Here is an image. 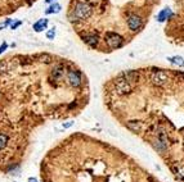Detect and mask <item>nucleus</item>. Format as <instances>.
I'll return each instance as SVG.
<instances>
[{"label":"nucleus","instance_id":"4","mask_svg":"<svg viewBox=\"0 0 184 182\" xmlns=\"http://www.w3.org/2000/svg\"><path fill=\"white\" fill-rule=\"evenodd\" d=\"M167 81V73L165 71H156L153 74H152V82L157 86H161V85H164L165 82Z\"/></svg>","mask_w":184,"mask_h":182},{"label":"nucleus","instance_id":"7","mask_svg":"<svg viewBox=\"0 0 184 182\" xmlns=\"http://www.w3.org/2000/svg\"><path fill=\"white\" fill-rule=\"evenodd\" d=\"M116 89L118 90V92H121V94L129 92L130 91V85H129V82L126 80L120 78V80H117V82H116Z\"/></svg>","mask_w":184,"mask_h":182},{"label":"nucleus","instance_id":"5","mask_svg":"<svg viewBox=\"0 0 184 182\" xmlns=\"http://www.w3.org/2000/svg\"><path fill=\"white\" fill-rule=\"evenodd\" d=\"M127 26L132 31H138L142 27V18L138 16H130L127 19Z\"/></svg>","mask_w":184,"mask_h":182},{"label":"nucleus","instance_id":"13","mask_svg":"<svg viewBox=\"0 0 184 182\" xmlns=\"http://www.w3.org/2000/svg\"><path fill=\"white\" fill-rule=\"evenodd\" d=\"M61 10V5L59 4H53L48 10H47V14H50V13H58Z\"/></svg>","mask_w":184,"mask_h":182},{"label":"nucleus","instance_id":"16","mask_svg":"<svg viewBox=\"0 0 184 182\" xmlns=\"http://www.w3.org/2000/svg\"><path fill=\"white\" fill-rule=\"evenodd\" d=\"M41 58H42V60H44L45 63H50V62H52V58H50L49 55H47V54H45V55H42Z\"/></svg>","mask_w":184,"mask_h":182},{"label":"nucleus","instance_id":"11","mask_svg":"<svg viewBox=\"0 0 184 182\" xmlns=\"http://www.w3.org/2000/svg\"><path fill=\"white\" fill-rule=\"evenodd\" d=\"M47 25H48V21H47V19H40L39 22H36V23L34 25V30H35L36 32H40L41 30H44V28L47 27Z\"/></svg>","mask_w":184,"mask_h":182},{"label":"nucleus","instance_id":"10","mask_svg":"<svg viewBox=\"0 0 184 182\" xmlns=\"http://www.w3.org/2000/svg\"><path fill=\"white\" fill-rule=\"evenodd\" d=\"M170 16H171L170 9L165 8L164 10H161V12L158 13V17H157V19H158V22H164V21H165V19H167Z\"/></svg>","mask_w":184,"mask_h":182},{"label":"nucleus","instance_id":"15","mask_svg":"<svg viewBox=\"0 0 184 182\" xmlns=\"http://www.w3.org/2000/svg\"><path fill=\"white\" fill-rule=\"evenodd\" d=\"M54 36H56V32H54V30L48 31V34H47V37L48 39H54Z\"/></svg>","mask_w":184,"mask_h":182},{"label":"nucleus","instance_id":"19","mask_svg":"<svg viewBox=\"0 0 184 182\" xmlns=\"http://www.w3.org/2000/svg\"><path fill=\"white\" fill-rule=\"evenodd\" d=\"M72 126V122H68V123H66V124H63V127L64 128H67V127H71Z\"/></svg>","mask_w":184,"mask_h":182},{"label":"nucleus","instance_id":"2","mask_svg":"<svg viewBox=\"0 0 184 182\" xmlns=\"http://www.w3.org/2000/svg\"><path fill=\"white\" fill-rule=\"evenodd\" d=\"M122 37L120 35L115 34V32H107L106 34V42L107 45L112 48V49H116V48H120L122 45Z\"/></svg>","mask_w":184,"mask_h":182},{"label":"nucleus","instance_id":"8","mask_svg":"<svg viewBox=\"0 0 184 182\" xmlns=\"http://www.w3.org/2000/svg\"><path fill=\"white\" fill-rule=\"evenodd\" d=\"M82 40H84L85 44H88L92 48H95L97 45H98V37H97L95 35H85L82 37Z\"/></svg>","mask_w":184,"mask_h":182},{"label":"nucleus","instance_id":"3","mask_svg":"<svg viewBox=\"0 0 184 182\" xmlns=\"http://www.w3.org/2000/svg\"><path fill=\"white\" fill-rule=\"evenodd\" d=\"M67 80L70 82L71 86L73 87H79L81 85V76H80V72L79 71H75V69H70L67 72Z\"/></svg>","mask_w":184,"mask_h":182},{"label":"nucleus","instance_id":"17","mask_svg":"<svg viewBox=\"0 0 184 182\" xmlns=\"http://www.w3.org/2000/svg\"><path fill=\"white\" fill-rule=\"evenodd\" d=\"M7 46H8V45L5 44V42H4V44H3L2 46H0V54H2V53H3V51H4L5 49H7Z\"/></svg>","mask_w":184,"mask_h":182},{"label":"nucleus","instance_id":"9","mask_svg":"<svg viewBox=\"0 0 184 182\" xmlns=\"http://www.w3.org/2000/svg\"><path fill=\"white\" fill-rule=\"evenodd\" d=\"M167 60H169L171 64H175V66H178V67H184V58L180 57V55L170 57V58H167Z\"/></svg>","mask_w":184,"mask_h":182},{"label":"nucleus","instance_id":"14","mask_svg":"<svg viewBox=\"0 0 184 182\" xmlns=\"http://www.w3.org/2000/svg\"><path fill=\"white\" fill-rule=\"evenodd\" d=\"M127 127L132 128L133 131H138V130H139V124H133V122H129V123H127Z\"/></svg>","mask_w":184,"mask_h":182},{"label":"nucleus","instance_id":"1","mask_svg":"<svg viewBox=\"0 0 184 182\" xmlns=\"http://www.w3.org/2000/svg\"><path fill=\"white\" fill-rule=\"evenodd\" d=\"M93 13V9L89 4L86 3H81L79 2L76 4L73 9V16H75V19H88Z\"/></svg>","mask_w":184,"mask_h":182},{"label":"nucleus","instance_id":"6","mask_svg":"<svg viewBox=\"0 0 184 182\" xmlns=\"http://www.w3.org/2000/svg\"><path fill=\"white\" fill-rule=\"evenodd\" d=\"M63 74H64V68L61 66V64H57V66L53 67L52 73H50V77L54 81H59V80H62Z\"/></svg>","mask_w":184,"mask_h":182},{"label":"nucleus","instance_id":"20","mask_svg":"<svg viewBox=\"0 0 184 182\" xmlns=\"http://www.w3.org/2000/svg\"><path fill=\"white\" fill-rule=\"evenodd\" d=\"M28 182H37L36 178H28Z\"/></svg>","mask_w":184,"mask_h":182},{"label":"nucleus","instance_id":"21","mask_svg":"<svg viewBox=\"0 0 184 182\" xmlns=\"http://www.w3.org/2000/svg\"><path fill=\"white\" fill-rule=\"evenodd\" d=\"M45 2H47V3H50V2H53V0H45Z\"/></svg>","mask_w":184,"mask_h":182},{"label":"nucleus","instance_id":"18","mask_svg":"<svg viewBox=\"0 0 184 182\" xmlns=\"http://www.w3.org/2000/svg\"><path fill=\"white\" fill-rule=\"evenodd\" d=\"M18 26H21V22H17V23H14V25H12V30H16Z\"/></svg>","mask_w":184,"mask_h":182},{"label":"nucleus","instance_id":"12","mask_svg":"<svg viewBox=\"0 0 184 182\" xmlns=\"http://www.w3.org/2000/svg\"><path fill=\"white\" fill-rule=\"evenodd\" d=\"M7 144H8V136L4 133H0V150H3L7 146Z\"/></svg>","mask_w":184,"mask_h":182}]
</instances>
